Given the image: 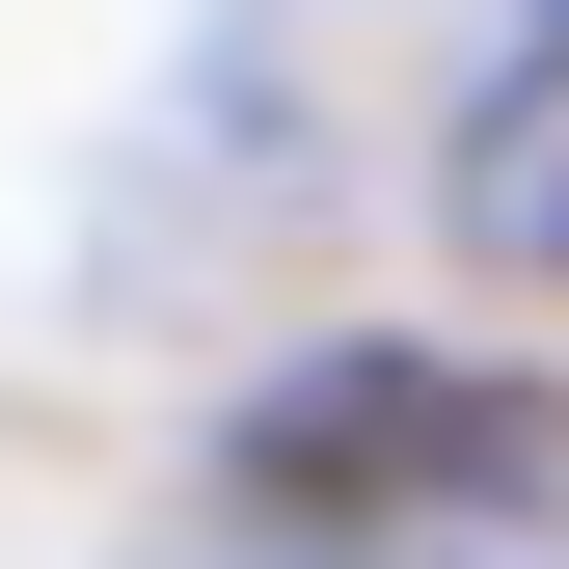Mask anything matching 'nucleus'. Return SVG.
<instances>
[{
    "mask_svg": "<svg viewBox=\"0 0 569 569\" xmlns=\"http://www.w3.org/2000/svg\"><path fill=\"white\" fill-rule=\"evenodd\" d=\"M435 218H461V271H542V299H569V0H542V28L461 82V136H435Z\"/></svg>",
    "mask_w": 569,
    "mask_h": 569,
    "instance_id": "1",
    "label": "nucleus"
}]
</instances>
